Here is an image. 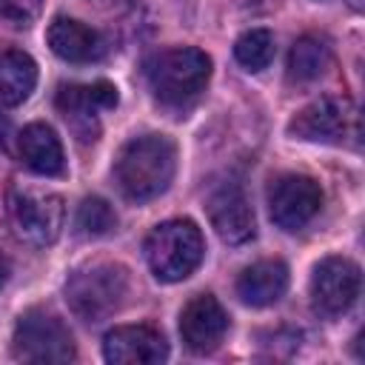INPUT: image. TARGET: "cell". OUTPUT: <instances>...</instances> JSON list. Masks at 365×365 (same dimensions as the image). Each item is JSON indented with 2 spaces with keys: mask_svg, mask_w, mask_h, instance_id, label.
I'll use <instances>...</instances> for the list:
<instances>
[{
  "mask_svg": "<svg viewBox=\"0 0 365 365\" xmlns=\"http://www.w3.org/2000/svg\"><path fill=\"white\" fill-rule=\"evenodd\" d=\"M11 354L23 362H68L74 359V342L57 317L31 308L14 325Z\"/></svg>",
  "mask_w": 365,
  "mask_h": 365,
  "instance_id": "cell-6",
  "label": "cell"
},
{
  "mask_svg": "<svg viewBox=\"0 0 365 365\" xmlns=\"http://www.w3.org/2000/svg\"><path fill=\"white\" fill-rule=\"evenodd\" d=\"M202 234L191 220H168L145 237V259L160 282H180L202 262Z\"/></svg>",
  "mask_w": 365,
  "mask_h": 365,
  "instance_id": "cell-4",
  "label": "cell"
},
{
  "mask_svg": "<svg viewBox=\"0 0 365 365\" xmlns=\"http://www.w3.org/2000/svg\"><path fill=\"white\" fill-rule=\"evenodd\" d=\"M288 288V268L279 259H262L248 265L237 279V294L245 305L262 308L277 302Z\"/></svg>",
  "mask_w": 365,
  "mask_h": 365,
  "instance_id": "cell-16",
  "label": "cell"
},
{
  "mask_svg": "<svg viewBox=\"0 0 365 365\" xmlns=\"http://www.w3.org/2000/svg\"><path fill=\"white\" fill-rule=\"evenodd\" d=\"M51 51L68 63H94L106 54V40L100 31L88 29L71 17H54L46 34Z\"/></svg>",
  "mask_w": 365,
  "mask_h": 365,
  "instance_id": "cell-14",
  "label": "cell"
},
{
  "mask_svg": "<svg viewBox=\"0 0 365 365\" xmlns=\"http://www.w3.org/2000/svg\"><path fill=\"white\" fill-rule=\"evenodd\" d=\"M359 297V265L345 257H325L311 277V302L325 317L345 314Z\"/></svg>",
  "mask_w": 365,
  "mask_h": 365,
  "instance_id": "cell-9",
  "label": "cell"
},
{
  "mask_svg": "<svg viewBox=\"0 0 365 365\" xmlns=\"http://www.w3.org/2000/svg\"><path fill=\"white\" fill-rule=\"evenodd\" d=\"M128 294V271L117 262H94L77 268L66 282L68 308L83 322H100L111 317Z\"/></svg>",
  "mask_w": 365,
  "mask_h": 365,
  "instance_id": "cell-3",
  "label": "cell"
},
{
  "mask_svg": "<svg viewBox=\"0 0 365 365\" xmlns=\"http://www.w3.org/2000/svg\"><path fill=\"white\" fill-rule=\"evenodd\" d=\"M6 279V262H3V257H0V282Z\"/></svg>",
  "mask_w": 365,
  "mask_h": 365,
  "instance_id": "cell-23",
  "label": "cell"
},
{
  "mask_svg": "<svg viewBox=\"0 0 365 365\" xmlns=\"http://www.w3.org/2000/svg\"><path fill=\"white\" fill-rule=\"evenodd\" d=\"M211 77V57L200 48H165L148 63V86L168 108H188L200 100Z\"/></svg>",
  "mask_w": 365,
  "mask_h": 365,
  "instance_id": "cell-2",
  "label": "cell"
},
{
  "mask_svg": "<svg viewBox=\"0 0 365 365\" xmlns=\"http://www.w3.org/2000/svg\"><path fill=\"white\" fill-rule=\"evenodd\" d=\"M77 228L86 237H103L117 228V214L103 197H86L77 208Z\"/></svg>",
  "mask_w": 365,
  "mask_h": 365,
  "instance_id": "cell-20",
  "label": "cell"
},
{
  "mask_svg": "<svg viewBox=\"0 0 365 365\" xmlns=\"http://www.w3.org/2000/svg\"><path fill=\"white\" fill-rule=\"evenodd\" d=\"M322 205V188L314 177L305 174H282L268 188V211L271 220L285 231L305 228Z\"/></svg>",
  "mask_w": 365,
  "mask_h": 365,
  "instance_id": "cell-7",
  "label": "cell"
},
{
  "mask_svg": "<svg viewBox=\"0 0 365 365\" xmlns=\"http://www.w3.org/2000/svg\"><path fill=\"white\" fill-rule=\"evenodd\" d=\"M43 0H0V14L14 26H29L40 14Z\"/></svg>",
  "mask_w": 365,
  "mask_h": 365,
  "instance_id": "cell-21",
  "label": "cell"
},
{
  "mask_svg": "<svg viewBox=\"0 0 365 365\" xmlns=\"http://www.w3.org/2000/svg\"><path fill=\"white\" fill-rule=\"evenodd\" d=\"M37 83L34 60L20 48L0 51V106H20Z\"/></svg>",
  "mask_w": 365,
  "mask_h": 365,
  "instance_id": "cell-17",
  "label": "cell"
},
{
  "mask_svg": "<svg viewBox=\"0 0 365 365\" xmlns=\"http://www.w3.org/2000/svg\"><path fill=\"white\" fill-rule=\"evenodd\" d=\"M234 57L248 71H262L274 60V34L268 29H251L237 37Z\"/></svg>",
  "mask_w": 365,
  "mask_h": 365,
  "instance_id": "cell-19",
  "label": "cell"
},
{
  "mask_svg": "<svg viewBox=\"0 0 365 365\" xmlns=\"http://www.w3.org/2000/svg\"><path fill=\"white\" fill-rule=\"evenodd\" d=\"M208 220L222 242L240 245L254 237V211L240 185L228 182L208 197Z\"/></svg>",
  "mask_w": 365,
  "mask_h": 365,
  "instance_id": "cell-13",
  "label": "cell"
},
{
  "mask_svg": "<svg viewBox=\"0 0 365 365\" xmlns=\"http://www.w3.org/2000/svg\"><path fill=\"white\" fill-rule=\"evenodd\" d=\"M117 106V88L106 80L88 86H63L57 91V108L83 143H94L100 134V111Z\"/></svg>",
  "mask_w": 365,
  "mask_h": 365,
  "instance_id": "cell-8",
  "label": "cell"
},
{
  "mask_svg": "<svg viewBox=\"0 0 365 365\" xmlns=\"http://www.w3.org/2000/svg\"><path fill=\"white\" fill-rule=\"evenodd\" d=\"M103 354L114 365H151L168 356V342L151 325H120L106 334Z\"/></svg>",
  "mask_w": 365,
  "mask_h": 365,
  "instance_id": "cell-11",
  "label": "cell"
},
{
  "mask_svg": "<svg viewBox=\"0 0 365 365\" xmlns=\"http://www.w3.org/2000/svg\"><path fill=\"white\" fill-rule=\"evenodd\" d=\"M177 171V148L165 134H143L128 140L117 160H114V180L120 191L134 200L145 202L160 197Z\"/></svg>",
  "mask_w": 365,
  "mask_h": 365,
  "instance_id": "cell-1",
  "label": "cell"
},
{
  "mask_svg": "<svg viewBox=\"0 0 365 365\" xmlns=\"http://www.w3.org/2000/svg\"><path fill=\"white\" fill-rule=\"evenodd\" d=\"M225 331H228V314L211 294H197L180 314L182 342L197 354L214 351L222 342Z\"/></svg>",
  "mask_w": 365,
  "mask_h": 365,
  "instance_id": "cell-12",
  "label": "cell"
},
{
  "mask_svg": "<svg viewBox=\"0 0 365 365\" xmlns=\"http://www.w3.org/2000/svg\"><path fill=\"white\" fill-rule=\"evenodd\" d=\"M354 123V106L348 97L325 94L314 103H308L291 123L288 131L299 140H314V143H342L348 128Z\"/></svg>",
  "mask_w": 365,
  "mask_h": 365,
  "instance_id": "cell-10",
  "label": "cell"
},
{
  "mask_svg": "<svg viewBox=\"0 0 365 365\" xmlns=\"http://www.w3.org/2000/svg\"><path fill=\"white\" fill-rule=\"evenodd\" d=\"M17 151L23 157V163L43 177H57L66 168V157H63V145L60 137L46 125V123H31L20 131L17 137Z\"/></svg>",
  "mask_w": 365,
  "mask_h": 365,
  "instance_id": "cell-15",
  "label": "cell"
},
{
  "mask_svg": "<svg viewBox=\"0 0 365 365\" xmlns=\"http://www.w3.org/2000/svg\"><path fill=\"white\" fill-rule=\"evenodd\" d=\"M331 66V46L317 34H302L288 54V77L297 83H311Z\"/></svg>",
  "mask_w": 365,
  "mask_h": 365,
  "instance_id": "cell-18",
  "label": "cell"
},
{
  "mask_svg": "<svg viewBox=\"0 0 365 365\" xmlns=\"http://www.w3.org/2000/svg\"><path fill=\"white\" fill-rule=\"evenodd\" d=\"M6 140H9V120L0 114V151L6 148Z\"/></svg>",
  "mask_w": 365,
  "mask_h": 365,
  "instance_id": "cell-22",
  "label": "cell"
},
{
  "mask_svg": "<svg viewBox=\"0 0 365 365\" xmlns=\"http://www.w3.org/2000/svg\"><path fill=\"white\" fill-rule=\"evenodd\" d=\"M63 200L54 191L34 185H11L9 220L14 234L31 245H51L63 228Z\"/></svg>",
  "mask_w": 365,
  "mask_h": 365,
  "instance_id": "cell-5",
  "label": "cell"
}]
</instances>
